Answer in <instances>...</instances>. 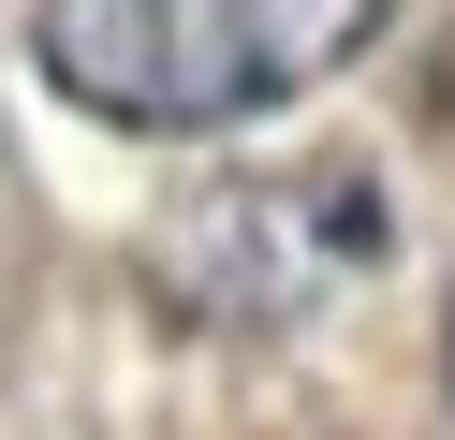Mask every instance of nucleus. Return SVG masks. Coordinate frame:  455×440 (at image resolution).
<instances>
[{"label": "nucleus", "instance_id": "obj_2", "mask_svg": "<svg viewBox=\"0 0 455 440\" xmlns=\"http://www.w3.org/2000/svg\"><path fill=\"white\" fill-rule=\"evenodd\" d=\"M382 176L367 162H308V176H220V191H191L177 220L148 235V279L162 308L191 323H308L323 293H353L367 264H382Z\"/></svg>", "mask_w": 455, "mask_h": 440}, {"label": "nucleus", "instance_id": "obj_1", "mask_svg": "<svg viewBox=\"0 0 455 440\" xmlns=\"http://www.w3.org/2000/svg\"><path fill=\"white\" fill-rule=\"evenodd\" d=\"M382 15L396 0H44L30 59L118 132H220L323 88Z\"/></svg>", "mask_w": 455, "mask_h": 440}]
</instances>
